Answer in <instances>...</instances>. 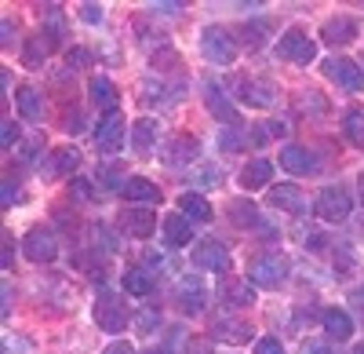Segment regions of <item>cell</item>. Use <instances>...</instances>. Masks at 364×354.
<instances>
[{"mask_svg": "<svg viewBox=\"0 0 364 354\" xmlns=\"http://www.w3.org/2000/svg\"><path fill=\"white\" fill-rule=\"evenodd\" d=\"M248 278L252 285H262V288H277L288 281V259L277 256V252H262L248 263Z\"/></svg>", "mask_w": 364, "mask_h": 354, "instance_id": "cell-1", "label": "cell"}, {"mask_svg": "<svg viewBox=\"0 0 364 354\" xmlns=\"http://www.w3.org/2000/svg\"><path fill=\"white\" fill-rule=\"evenodd\" d=\"M128 321H132V314H128V303L120 300V296H113V292H102V296L95 300V326L102 329V333H124L128 329Z\"/></svg>", "mask_w": 364, "mask_h": 354, "instance_id": "cell-2", "label": "cell"}, {"mask_svg": "<svg viewBox=\"0 0 364 354\" xmlns=\"http://www.w3.org/2000/svg\"><path fill=\"white\" fill-rule=\"evenodd\" d=\"M200 51H204V58L211 66H230L237 58V41L226 33L223 26H208L200 33Z\"/></svg>", "mask_w": 364, "mask_h": 354, "instance_id": "cell-3", "label": "cell"}, {"mask_svg": "<svg viewBox=\"0 0 364 354\" xmlns=\"http://www.w3.org/2000/svg\"><path fill=\"white\" fill-rule=\"evenodd\" d=\"M277 55L284 58V63L306 66V63H314V58H317V44L310 41V33H306V29L291 26L288 33H284V37L277 41Z\"/></svg>", "mask_w": 364, "mask_h": 354, "instance_id": "cell-4", "label": "cell"}, {"mask_svg": "<svg viewBox=\"0 0 364 354\" xmlns=\"http://www.w3.org/2000/svg\"><path fill=\"white\" fill-rule=\"evenodd\" d=\"M314 212L324 219V223H343L350 212H353V201L343 187H324L314 201Z\"/></svg>", "mask_w": 364, "mask_h": 354, "instance_id": "cell-5", "label": "cell"}, {"mask_svg": "<svg viewBox=\"0 0 364 354\" xmlns=\"http://www.w3.org/2000/svg\"><path fill=\"white\" fill-rule=\"evenodd\" d=\"M124 135H128V121L124 113L113 110V113H102V121L95 128V146L102 154H120V146H124Z\"/></svg>", "mask_w": 364, "mask_h": 354, "instance_id": "cell-6", "label": "cell"}, {"mask_svg": "<svg viewBox=\"0 0 364 354\" xmlns=\"http://www.w3.org/2000/svg\"><path fill=\"white\" fill-rule=\"evenodd\" d=\"M175 300H178L182 314H190V318L200 314L208 307V288H204L200 274H182L178 285H175Z\"/></svg>", "mask_w": 364, "mask_h": 354, "instance_id": "cell-7", "label": "cell"}, {"mask_svg": "<svg viewBox=\"0 0 364 354\" xmlns=\"http://www.w3.org/2000/svg\"><path fill=\"white\" fill-rule=\"evenodd\" d=\"M277 84H269V80H255V77H240L237 80V99L240 103H248L255 110H269V106H277Z\"/></svg>", "mask_w": 364, "mask_h": 354, "instance_id": "cell-8", "label": "cell"}, {"mask_svg": "<svg viewBox=\"0 0 364 354\" xmlns=\"http://www.w3.org/2000/svg\"><path fill=\"white\" fill-rule=\"evenodd\" d=\"M190 263H193L197 271H215V274H223V271H230V252H226L223 241L208 238V241H197V245H193Z\"/></svg>", "mask_w": 364, "mask_h": 354, "instance_id": "cell-9", "label": "cell"}, {"mask_svg": "<svg viewBox=\"0 0 364 354\" xmlns=\"http://www.w3.org/2000/svg\"><path fill=\"white\" fill-rule=\"evenodd\" d=\"M324 77L336 80L339 88H346V92H364V70L353 63V58H328Z\"/></svg>", "mask_w": 364, "mask_h": 354, "instance_id": "cell-10", "label": "cell"}, {"mask_svg": "<svg viewBox=\"0 0 364 354\" xmlns=\"http://www.w3.org/2000/svg\"><path fill=\"white\" fill-rule=\"evenodd\" d=\"M22 252L33 259V263H51L55 256H58V241H55V234L51 230H44V227H33L22 238Z\"/></svg>", "mask_w": 364, "mask_h": 354, "instance_id": "cell-11", "label": "cell"}, {"mask_svg": "<svg viewBox=\"0 0 364 354\" xmlns=\"http://www.w3.org/2000/svg\"><path fill=\"white\" fill-rule=\"evenodd\" d=\"M281 168L291 172V175H314L321 168V161H317L314 150H306V146H291L288 142L284 150H281Z\"/></svg>", "mask_w": 364, "mask_h": 354, "instance_id": "cell-12", "label": "cell"}, {"mask_svg": "<svg viewBox=\"0 0 364 354\" xmlns=\"http://www.w3.org/2000/svg\"><path fill=\"white\" fill-rule=\"evenodd\" d=\"M357 33H360V26H357V19H350V15H336V19H328V22L321 26V37H324L331 48L350 44Z\"/></svg>", "mask_w": 364, "mask_h": 354, "instance_id": "cell-13", "label": "cell"}, {"mask_svg": "<svg viewBox=\"0 0 364 354\" xmlns=\"http://www.w3.org/2000/svg\"><path fill=\"white\" fill-rule=\"evenodd\" d=\"M269 204L277 212H291V216H302L306 212V197H302V190L295 183H281V187H273L269 190Z\"/></svg>", "mask_w": 364, "mask_h": 354, "instance_id": "cell-14", "label": "cell"}, {"mask_svg": "<svg viewBox=\"0 0 364 354\" xmlns=\"http://www.w3.org/2000/svg\"><path fill=\"white\" fill-rule=\"evenodd\" d=\"M321 326H324V333L336 340V343H346L353 336V318L343 307H324L321 311Z\"/></svg>", "mask_w": 364, "mask_h": 354, "instance_id": "cell-15", "label": "cell"}, {"mask_svg": "<svg viewBox=\"0 0 364 354\" xmlns=\"http://www.w3.org/2000/svg\"><path fill=\"white\" fill-rule=\"evenodd\" d=\"M219 300L233 311L240 307H252L255 303V285H248V278H230L223 288H219Z\"/></svg>", "mask_w": 364, "mask_h": 354, "instance_id": "cell-16", "label": "cell"}, {"mask_svg": "<svg viewBox=\"0 0 364 354\" xmlns=\"http://www.w3.org/2000/svg\"><path fill=\"white\" fill-rule=\"evenodd\" d=\"M211 340H219V343H248L252 340V329L245 326V321H237V318H219L215 326H211Z\"/></svg>", "mask_w": 364, "mask_h": 354, "instance_id": "cell-17", "label": "cell"}, {"mask_svg": "<svg viewBox=\"0 0 364 354\" xmlns=\"http://www.w3.org/2000/svg\"><path fill=\"white\" fill-rule=\"evenodd\" d=\"M157 146V125L142 117V121H132V154L135 157H149Z\"/></svg>", "mask_w": 364, "mask_h": 354, "instance_id": "cell-18", "label": "cell"}, {"mask_svg": "<svg viewBox=\"0 0 364 354\" xmlns=\"http://www.w3.org/2000/svg\"><path fill=\"white\" fill-rule=\"evenodd\" d=\"M193 241V223L182 216V212H171L164 219V245L168 249H182V245H190Z\"/></svg>", "mask_w": 364, "mask_h": 354, "instance_id": "cell-19", "label": "cell"}, {"mask_svg": "<svg viewBox=\"0 0 364 354\" xmlns=\"http://www.w3.org/2000/svg\"><path fill=\"white\" fill-rule=\"evenodd\" d=\"M15 106H18V117H22V121H41V117H44V95L37 92L33 84H22V88H18Z\"/></svg>", "mask_w": 364, "mask_h": 354, "instance_id": "cell-20", "label": "cell"}, {"mask_svg": "<svg viewBox=\"0 0 364 354\" xmlns=\"http://www.w3.org/2000/svg\"><path fill=\"white\" fill-rule=\"evenodd\" d=\"M87 95H91V103H95L99 110H106V113H113L117 110V99H120L117 95V84L109 77H99V73L87 80Z\"/></svg>", "mask_w": 364, "mask_h": 354, "instance_id": "cell-21", "label": "cell"}, {"mask_svg": "<svg viewBox=\"0 0 364 354\" xmlns=\"http://www.w3.org/2000/svg\"><path fill=\"white\" fill-rule=\"evenodd\" d=\"M178 212L186 216L190 223H208L215 209H211L208 197H200L197 190H186V194H178Z\"/></svg>", "mask_w": 364, "mask_h": 354, "instance_id": "cell-22", "label": "cell"}, {"mask_svg": "<svg viewBox=\"0 0 364 354\" xmlns=\"http://www.w3.org/2000/svg\"><path fill=\"white\" fill-rule=\"evenodd\" d=\"M269 179H273V165L266 157H255V161H248L245 168H240V187L245 190H262Z\"/></svg>", "mask_w": 364, "mask_h": 354, "instance_id": "cell-23", "label": "cell"}, {"mask_svg": "<svg viewBox=\"0 0 364 354\" xmlns=\"http://www.w3.org/2000/svg\"><path fill=\"white\" fill-rule=\"evenodd\" d=\"M124 201H132V204H157L161 201V187L142 179V175H132L128 187H124Z\"/></svg>", "mask_w": 364, "mask_h": 354, "instance_id": "cell-24", "label": "cell"}, {"mask_svg": "<svg viewBox=\"0 0 364 354\" xmlns=\"http://www.w3.org/2000/svg\"><path fill=\"white\" fill-rule=\"evenodd\" d=\"M204 103H208V110L215 113V117H223L226 125H240V121H237V106H233V103H230V99L219 92L215 84H208V88H204Z\"/></svg>", "mask_w": 364, "mask_h": 354, "instance_id": "cell-25", "label": "cell"}, {"mask_svg": "<svg viewBox=\"0 0 364 354\" xmlns=\"http://www.w3.org/2000/svg\"><path fill=\"white\" fill-rule=\"evenodd\" d=\"M193 154H197V139L175 135L168 142V150H164V165H186V161H193Z\"/></svg>", "mask_w": 364, "mask_h": 354, "instance_id": "cell-26", "label": "cell"}, {"mask_svg": "<svg viewBox=\"0 0 364 354\" xmlns=\"http://www.w3.org/2000/svg\"><path fill=\"white\" fill-rule=\"evenodd\" d=\"M124 227L135 234V238H149V234L157 230V216L149 212V209H132V212L124 216Z\"/></svg>", "mask_w": 364, "mask_h": 354, "instance_id": "cell-27", "label": "cell"}, {"mask_svg": "<svg viewBox=\"0 0 364 354\" xmlns=\"http://www.w3.org/2000/svg\"><path fill=\"white\" fill-rule=\"evenodd\" d=\"M51 48H55V44H51V37H48V33L33 37V41L26 44V51H22V63H26V66H33V70H37V66H44V58L51 55Z\"/></svg>", "mask_w": 364, "mask_h": 354, "instance_id": "cell-28", "label": "cell"}, {"mask_svg": "<svg viewBox=\"0 0 364 354\" xmlns=\"http://www.w3.org/2000/svg\"><path fill=\"white\" fill-rule=\"evenodd\" d=\"M343 132H346V139L357 146V150H364V110L350 106L343 113Z\"/></svg>", "mask_w": 364, "mask_h": 354, "instance_id": "cell-29", "label": "cell"}, {"mask_svg": "<svg viewBox=\"0 0 364 354\" xmlns=\"http://www.w3.org/2000/svg\"><path fill=\"white\" fill-rule=\"evenodd\" d=\"M124 288L132 292V296H149V292H154V278H149V271L146 267H132L128 274H124Z\"/></svg>", "mask_w": 364, "mask_h": 354, "instance_id": "cell-30", "label": "cell"}, {"mask_svg": "<svg viewBox=\"0 0 364 354\" xmlns=\"http://www.w3.org/2000/svg\"><path fill=\"white\" fill-rule=\"evenodd\" d=\"M77 165H80L77 146H63V150H55V154H51V172H55V175H73Z\"/></svg>", "mask_w": 364, "mask_h": 354, "instance_id": "cell-31", "label": "cell"}, {"mask_svg": "<svg viewBox=\"0 0 364 354\" xmlns=\"http://www.w3.org/2000/svg\"><path fill=\"white\" fill-rule=\"evenodd\" d=\"M230 223L233 227H255L259 223V209H255V204L252 201H230Z\"/></svg>", "mask_w": 364, "mask_h": 354, "instance_id": "cell-32", "label": "cell"}, {"mask_svg": "<svg viewBox=\"0 0 364 354\" xmlns=\"http://www.w3.org/2000/svg\"><path fill=\"white\" fill-rule=\"evenodd\" d=\"M240 146H248V132L240 128V125H226V128L219 132V150H223V154H237Z\"/></svg>", "mask_w": 364, "mask_h": 354, "instance_id": "cell-33", "label": "cell"}, {"mask_svg": "<svg viewBox=\"0 0 364 354\" xmlns=\"http://www.w3.org/2000/svg\"><path fill=\"white\" fill-rule=\"evenodd\" d=\"M99 183H102V190H120V194H124L128 175L120 172L117 165H99Z\"/></svg>", "mask_w": 364, "mask_h": 354, "instance_id": "cell-34", "label": "cell"}, {"mask_svg": "<svg viewBox=\"0 0 364 354\" xmlns=\"http://www.w3.org/2000/svg\"><path fill=\"white\" fill-rule=\"evenodd\" d=\"M132 321H135V333L139 336H149V333L161 329V311H135Z\"/></svg>", "mask_w": 364, "mask_h": 354, "instance_id": "cell-35", "label": "cell"}, {"mask_svg": "<svg viewBox=\"0 0 364 354\" xmlns=\"http://www.w3.org/2000/svg\"><path fill=\"white\" fill-rule=\"evenodd\" d=\"M240 33H245V44H248V48H262V41H266V37H262V33H266V22H248Z\"/></svg>", "mask_w": 364, "mask_h": 354, "instance_id": "cell-36", "label": "cell"}, {"mask_svg": "<svg viewBox=\"0 0 364 354\" xmlns=\"http://www.w3.org/2000/svg\"><path fill=\"white\" fill-rule=\"evenodd\" d=\"M15 142H18V125L11 121V117H4V121H0V146H4V150H11Z\"/></svg>", "mask_w": 364, "mask_h": 354, "instance_id": "cell-37", "label": "cell"}, {"mask_svg": "<svg viewBox=\"0 0 364 354\" xmlns=\"http://www.w3.org/2000/svg\"><path fill=\"white\" fill-rule=\"evenodd\" d=\"M193 179L200 187H219L223 183V168H200V172H193Z\"/></svg>", "mask_w": 364, "mask_h": 354, "instance_id": "cell-38", "label": "cell"}, {"mask_svg": "<svg viewBox=\"0 0 364 354\" xmlns=\"http://www.w3.org/2000/svg\"><path fill=\"white\" fill-rule=\"evenodd\" d=\"M66 63H70L73 70H80V66L91 63V51H87V48H70V51H66Z\"/></svg>", "mask_w": 364, "mask_h": 354, "instance_id": "cell-39", "label": "cell"}, {"mask_svg": "<svg viewBox=\"0 0 364 354\" xmlns=\"http://www.w3.org/2000/svg\"><path fill=\"white\" fill-rule=\"evenodd\" d=\"M255 354H284V347H281L277 336H262V340L255 343Z\"/></svg>", "mask_w": 364, "mask_h": 354, "instance_id": "cell-40", "label": "cell"}, {"mask_svg": "<svg viewBox=\"0 0 364 354\" xmlns=\"http://www.w3.org/2000/svg\"><path fill=\"white\" fill-rule=\"evenodd\" d=\"M0 201H4V209H11V204L18 201V187H15V179H4V187H0Z\"/></svg>", "mask_w": 364, "mask_h": 354, "instance_id": "cell-41", "label": "cell"}, {"mask_svg": "<svg viewBox=\"0 0 364 354\" xmlns=\"http://www.w3.org/2000/svg\"><path fill=\"white\" fill-rule=\"evenodd\" d=\"M80 19L91 22V26H99L102 22V8L99 4H80Z\"/></svg>", "mask_w": 364, "mask_h": 354, "instance_id": "cell-42", "label": "cell"}, {"mask_svg": "<svg viewBox=\"0 0 364 354\" xmlns=\"http://www.w3.org/2000/svg\"><path fill=\"white\" fill-rule=\"evenodd\" d=\"M149 8H154V15H178L186 4H178V0H168V4H149Z\"/></svg>", "mask_w": 364, "mask_h": 354, "instance_id": "cell-43", "label": "cell"}, {"mask_svg": "<svg viewBox=\"0 0 364 354\" xmlns=\"http://www.w3.org/2000/svg\"><path fill=\"white\" fill-rule=\"evenodd\" d=\"M266 132H269V135H273V139H284V135H288V132H291V128H288V125H284V121H266Z\"/></svg>", "mask_w": 364, "mask_h": 354, "instance_id": "cell-44", "label": "cell"}, {"mask_svg": "<svg viewBox=\"0 0 364 354\" xmlns=\"http://www.w3.org/2000/svg\"><path fill=\"white\" fill-rule=\"evenodd\" d=\"M350 303H353V311H357V318L364 321V288H353V292H350Z\"/></svg>", "mask_w": 364, "mask_h": 354, "instance_id": "cell-45", "label": "cell"}, {"mask_svg": "<svg viewBox=\"0 0 364 354\" xmlns=\"http://www.w3.org/2000/svg\"><path fill=\"white\" fill-rule=\"evenodd\" d=\"M102 354H135V347H132V343H124V340H117V343H109Z\"/></svg>", "mask_w": 364, "mask_h": 354, "instance_id": "cell-46", "label": "cell"}, {"mask_svg": "<svg viewBox=\"0 0 364 354\" xmlns=\"http://www.w3.org/2000/svg\"><path fill=\"white\" fill-rule=\"evenodd\" d=\"M63 128H66V132H80V128H84V121H80V113H77V110L66 113V125H63Z\"/></svg>", "mask_w": 364, "mask_h": 354, "instance_id": "cell-47", "label": "cell"}, {"mask_svg": "<svg viewBox=\"0 0 364 354\" xmlns=\"http://www.w3.org/2000/svg\"><path fill=\"white\" fill-rule=\"evenodd\" d=\"M302 354H331L328 343H302Z\"/></svg>", "mask_w": 364, "mask_h": 354, "instance_id": "cell-48", "label": "cell"}, {"mask_svg": "<svg viewBox=\"0 0 364 354\" xmlns=\"http://www.w3.org/2000/svg\"><path fill=\"white\" fill-rule=\"evenodd\" d=\"M11 241H15L11 234H4V271H11V252H15V249H11Z\"/></svg>", "mask_w": 364, "mask_h": 354, "instance_id": "cell-49", "label": "cell"}, {"mask_svg": "<svg viewBox=\"0 0 364 354\" xmlns=\"http://www.w3.org/2000/svg\"><path fill=\"white\" fill-rule=\"evenodd\" d=\"M8 311H11V285L4 281V303H0V314L8 318Z\"/></svg>", "mask_w": 364, "mask_h": 354, "instance_id": "cell-50", "label": "cell"}, {"mask_svg": "<svg viewBox=\"0 0 364 354\" xmlns=\"http://www.w3.org/2000/svg\"><path fill=\"white\" fill-rule=\"evenodd\" d=\"M73 183H77V194H80V197H91V187H87V179H73Z\"/></svg>", "mask_w": 364, "mask_h": 354, "instance_id": "cell-51", "label": "cell"}, {"mask_svg": "<svg viewBox=\"0 0 364 354\" xmlns=\"http://www.w3.org/2000/svg\"><path fill=\"white\" fill-rule=\"evenodd\" d=\"M0 29H4V44H11V33H15V26H11V19H4V26H0Z\"/></svg>", "mask_w": 364, "mask_h": 354, "instance_id": "cell-52", "label": "cell"}, {"mask_svg": "<svg viewBox=\"0 0 364 354\" xmlns=\"http://www.w3.org/2000/svg\"><path fill=\"white\" fill-rule=\"evenodd\" d=\"M193 354H208V347H193Z\"/></svg>", "mask_w": 364, "mask_h": 354, "instance_id": "cell-53", "label": "cell"}, {"mask_svg": "<svg viewBox=\"0 0 364 354\" xmlns=\"http://www.w3.org/2000/svg\"><path fill=\"white\" fill-rule=\"evenodd\" d=\"M353 354H364V343H360V347H353Z\"/></svg>", "mask_w": 364, "mask_h": 354, "instance_id": "cell-54", "label": "cell"}, {"mask_svg": "<svg viewBox=\"0 0 364 354\" xmlns=\"http://www.w3.org/2000/svg\"><path fill=\"white\" fill-rule=\"evenodd\" d=\"M149 354H171V350H149Z\"/></svg>", "mask_w": 364, "mask_h": 354, "instance_id": "cell-55", "label": "cell"}]
</instances>
